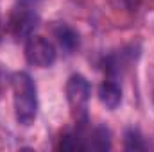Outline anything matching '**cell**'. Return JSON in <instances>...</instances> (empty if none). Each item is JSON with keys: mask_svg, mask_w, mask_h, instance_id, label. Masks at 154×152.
<instances>
[{"mask_svg": "<svg viewBox=\"0 0 154 152\" xmlns=\"http://www.w3.org/2000/svg\"><path fill=\"white\" fill-rule=\"evenodd\" d=\"M38 13L36 9L27 2L22 0L11 13L7 22V31L16 41H27L32 36L34 29L38 27Z\"/></svg>", "mask_w": 154, "mask_h": 152, "instance_id": "cell-2", "label": "cell"}, {"mask_svg": "<svg viewBox=\"0 0 154 152\" xmlns=\"http://www.w3.org/2000/svg\"><path fill=\"white\" fill-rule=\"evenodd\" d=\"M99 99L108 109H116L122 102V88L115 79L108 77L99 88Z\"/></svg>", "mask_w": 154, "mask_h": 152, "instance_id": "cell-5", "label": "cell"}, {"mask_svg": "<svg viewBox=\"0 0 154 152\" xmlns=\"http://www.w3.org/2000/svg\"><path fill=\"white\" fill-rule=\"evenodd\" d=\"M25 59L38 68H48L56 61V47L43 36H31L25 41Z\"/></svg>", "mask_w": 154, "mask_h": 152, "instance_id": "cell-4", "label": "cell"}, {"mask_svg": "<svg viewBox=\"0 0 154 152\" xmlns=\"http://www.w3.org/2000/svg\"><path fill=\"white\" fill-rule=\"evenodd\" d=\"M90 95H91V88L90 82L82 75H72L66 82V99L70 104L72 113L77 116V122L86 120V109H88V102H90Z\"/></svg>", "mask_w": 154, "mask_h": 152, "instance_id": "cell-3", "label": "cell"}, {"mask_svg": "<svg viewBox=\"0 0 154 152\" xmlns=\"http://www.w3.org/2000/svg\"><path fill=\"white\" fill-rule=\"evenodd\" d=\"M13 86V104L16 122L23 127L34 123L38 114V95L34 81L27 72H16L11 79Z\"/></svg>", "mask_w": 154, "mask_h": 152, "instance_id": "cell-1", "label": "cell"}, {"mask_svg": "<svg viewBox=\"0 0 154 152\" xmlns=\"http://www.w3.org/2000/svg\"><path fill=\"white\" fill-rule=\"evenodd\" d=\"M125 149L127 150H145V143L142 140V136L136 131H127L125 134Z\"/></svg>", "mask_w": 154, "mask_h": 152, "instance_id": "cell-7", "label": "cell"}, {"mask_svg": "<svg viewBox=\"0 0 154 152\" xmlns=\"http://www.w3.org/2000/svg\"><path fill=\"white\" fill-rule=\"evenodd\" d=\"M0 39H2V20H0Z\"/></svg>", "mask_w": 154, "mask_h": 152, "instance_id": "cell-8", "label": "cell"}, {"mask_svg": "<svg viewBox=\"0 0 154 152\" xmlns=\"http://www.w3.org/2000/svg\"><path fill=\"white\" fill-rule=\"evenodd\" d=\"M56 38H57V43L61 45V48H65L66 52H74L79 47V34L65 23L56 27Z\"/></svg>", "mask_w": 154, "mask_h": 152, "instance_id": "cell-6", "label": "cell"}]
</instances>
